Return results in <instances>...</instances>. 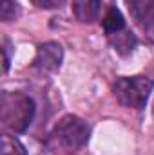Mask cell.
Returning <instances> with one entry per match:
<instances>
[{"label": "cell", "mask_w": 154, "mask_h": 155, "mask_svg": "<svg viewBox=\"0 0 154 155\" xmlns=\"http://www.w3.org/2000/svg\"><path fill=\"white\" fill-rule=\"evenodd\" d=\"M35 117V101L24 92H2L0 96V121L9 132L22 134Z\"/></svg>", "instance_id": "cell-1"}, {"label": "cell", "mask_w": 154, "mask_h": 155, "mask_svg": "<svg viewBox=\"0 0 154 155\" xmlns=\"http://www.w3.org/2000/svg\"><path fill=\"white\" fill-rule=\"evenodd\" d=\"M152 81L145 76H129L118 78L113 85V94L116 101L127 108H143L151 97Z\"/></svg>", "instance_id": "cell-2"}, {"label": "cell", "mask_w": 154, "mask_h": 155, "mask_svg": "<svg viewBox=\"0 0 154 155\" xmlns=\"http://www.w3.org/2000/svg\"><path fill=\"white\" fill-rule=\"evenodd\" d=\"M56 143L65 150H78L87 144L91 128L89 124L78 116H64L54 126L53 132Z\"/></svg>", "instance_id": "cell-3"}, {"label": "cell", "mask_w": 154, "mask_h": 155, "mask_svg": "<svg viewBox=\"0 0 154 155\" xmlns=\"http://www.w3.org/2000/svg\"><path fill=\"white\" fill-rule=\"evenodd\" d=\"M64 60V49L58 41H45L37 49V56L33 60L35 69L42 74L56 72Z\"/></svg>", "instance_id": "cell-4"}, {"label": "cell", "mask_w": 154, "mask_h": 155, "mask_svg": "<svg viewBox=\"0 0 154 155\" xmlns=\"http://www.w3.org/2000/svg\"><path fill=\"white\" fill-rule=\"evenodd\" d=\"M127 4L134 20L154 41V0H127Z\"/></svg>", "instance_id": "cell-5"}, {"label": "cell", "mask_w": 154, "mask_h": 155, "mask_svg": "<svg viewBox=\"0 0 154 155\" xmlns=\"http://www.w3.org/2000/svg\"><path fill=\"white\" fill-rule=\"evenodd\" d=\"M73 15L82 24H94L102 11V0H73Z\"/></svg>", "instance_id": "cell-6"}, {"label": "cell", "mask_w": 154, "mask_h": 155, "mask_svg": "<svg viewBox=\"0 0 154 155\" xmlns=\"http://www.w3.org/2000/svg\"><path fill=\"white\" fill-rule=\"evenodd\" d=\"M102 25H103V31L107 35L114 36V35L121 33L125 29V18L116 7H109L105 16H103V20H102Z\"/></svg>", "instance_id": "cell-7"}, {"label": "cell", "mask_w": 154, "mask_h": 155, "mask_svg": "<svg viewBox=\"0 0 154 155\" xmlns=\"http://www.w3.org/2000/svg\"><path fill=\"white\" fill-rule=\"evenodd\" d=\"M2 155H27V152L16 137L4 135L2 137Z\"/></svg>", "instance_id": "cell-8"}, {"label": "cell", "mask_w": 154, "mask_h": 155, "mask_svg": "<svg viewBox=\"0 0 154 155\" xmlns=\"http://www.w3.org/2000/svg\"><path fill=\"white\" fill-rule=\"evenodd\" d=\"M18 16V4L15 0H2L0 5V18L4 22H11Z\"/></svg>", "instance_id": "cell-9"}, {"label": "cell", "mask_w": 154, "mask_h": 155, "mask_svg": "<svg viewBox=\"0 0 154 155\" xmlns=\"http://www.w3.org/2000/svg\"><path fill=\"white\" fill-rule=\"evenodd\" d=\"M31 2L40 9H56V7H62L65 0H31Z\"/></svg>", "instance_id": "cell-10"}, {"label": "cell", "mask_w": 154, "mask_h": 155, "mask_svg": "<svg viewBox=\"0 0 154 155\" xmlns=\"http://www.w3.org/2000/svg\"><path fill=\"white\" fill-rule=\"evenodd\" d=\"M9 51H11L9 41H7V40H4V43H2V52H4V72H7V69H9V61H11Z\"/></svg>", "instance_id": "cell-11"}, {"label": "cell", "mask_w": 154, "mask_h": 155, "mask_svg": "<svg viewBox=\"0 0 154 155\" xmlns=\"http://www.w3.org/2000/svg\"><path fill=\"white\" fill-rule=\"evenodd\" d=\"M152 116H154V107H152Z\"/></svg>", "instance_id": "cell-12"}]
</instances>
